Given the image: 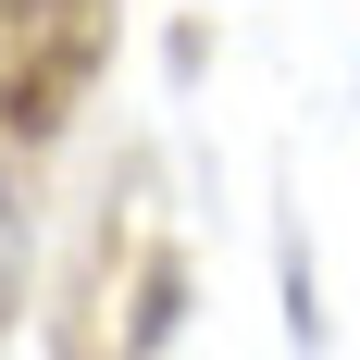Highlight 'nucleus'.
<instances>
[{
  "instance_id": "obj_1",
  "label": "nucleus",
  "mask_w": 360,
  "mask_h": 360,
  "mask_svg": "<svg viewBox=\"0 0 360 360\" xmlns=\"http://www.w3.org/2000/svg\"><path fill=\"white\" fill-rule=\"evenodd\" d=\"M112 63V0H0V124L63 137Z\"/></svg>"
},
{
  "instance_id": "obj_2",
  "label": "nucleus",
  "mask_w": 360,
  "mask_h": 360,
  "mask_svg": "<svg viewBox=\"0 0 360 360\" xmlns=\"http://www.w3.org/2000/svg\"><path fill=\"white\" fill-rule=\"evenodd\" d=\"M13 274H25V212H13V174H0V323H13Z\"/></svg>"
}]
</instances>
